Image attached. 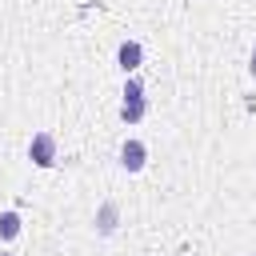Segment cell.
I'll return each instance as SVG.
<instances>
[{
	"instance_id": "2",
	"label": "cell",
	"mask_w": 256,
	"mask_h": 256,
	"mask_svg": "<svg viewBox=\"0 0 256 256\" xmlns=\"http://www.w3.org/2000/svg\"><path fill=\"white\" fill-rule=\"evenodd\" d=\"M144 164H148V148H144V140L128 136L124 148H120V168H124V172H140Z\"/></svg>"
},
{
	"instance_id": "1",
	"label": "cell",
	"mask_w": 256,
	"mask_h": 256,
	"mask_svg": "<svg viewBox=\"0 0 256 256\" xmlns=\"http://www.w3.org/2000/svg\"><path fill=\"white\" fill-rule=\"evenodd\" d=\"M28 156H32L36 168H52L56 164V136L52 132H36L32 144H28Z\"/></svg>"
},
{
	"instance_id": "6",
	"label": "cell",
	"mask_w": 256,
	"mask_h": 256,
	"mask_svg": "<svg viewBox=\"0 0 256 256\" xmlns=\"http://www.w3.org/2000/svg\"><path fill=\"white\" fill-rule=\"evenodd\" d=\"M20 236V212H0V240H16Z\"/></svg>"
},
{
	"instance_id": "9",
	"label": "cell",
	"mask_w": 256,
	"mask_h": 256,
	"mask_svg": "<svg viewBox=\"0 0 256 256\" xmlns=\"http://www.w3.org/2000/svg\"><path fill=\"white\" fill-rule=\"evenodd\" d=\"M0 256H12V252H0Z\"/></svg>"
},
{
	"instance_id": "7",
	"label": "cell",
	"mask_w": 256,
	"mask_h": 256,
	"mask_svg": "<svg viewBox=\"0 0 256 256\" xmlns=\"http://www.w3.org/2000/svg\"><path fill=\"white\" fill-rule=\"evenodd\" d=\"M124 100H144V84H140V76H128V84H124Z\"/></svg>"
},
{
	"instance_id": "4",
	"label": "cell",
	"mask_w": 256,
	"mask_h": 256,
	"mask_svg": "<svg viewBox=\"0 0 256 256\" xmlns=\"http://www.w3.org/2000/svg\"><path fill=\"white\" fill-rule=\"evenodd\" d=\"M116 216H120V208H116L112 200H104V204H100V212H96V228L108 236V232L116 228Z\"/></svg>"
},
{
	"instance_id": "8",
	"label": "cell",
	"mask_w": 256,
	"mask_h": 256,
	"mask_svg": "<svg viewBox=\"0 0 256 256\" xmlns=\"http://www.w3.org/2000/svg\"><path fill=\"white\" fill-rule=\"evenodd\" d=\"M248 72L256 76V48H252V60H248Z\"/></svg>"
},
{
	"instance_id": "5",
	"label": "cell",
	"mask_w": 256,
	"mask_h": 256,
	"mask_svg": "<svg viewBox=\"0 0 256 256\" xmlns=\"http://www.w3.org/2000/svg\"><path fill=\"white\" fill-rule=\"evenodd\" d=\"M144 112H148V104H144V100H124V104H120L124 124H140V120H144Z\"/></svg>"
},
{
	"instance_id": "3",
	"label": "cell",
	"mask_w": 256,
	"mask_h": 256,
	"mask_svg": "<svg viewBox=\"0 0 256 256\" xmlns=\"http://www.w3.org/2000/svg\"><path fill=\"white\" fill-rule=\"evenodd\" d=\"M140 60H144V48H140V40H124V44L116 48V64H120L128 76H136Z\"/></svg>"
}]
</instances>
